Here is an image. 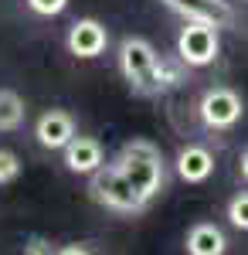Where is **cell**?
I'll return each instance as SVG.
<instances>
[{"label":"cell","mask_w":248,"mask_h":255,"mask_svg":"<svg viewBox=\"0 0 248 255\" xmlns=\"http://www.w3.org/2000/svg\"><path fill=\"white\" fill-rule=\"evenodd\" d=\"M173 167H177V177H180V180H187V184H204V180L214 174V153H211L208 146H201V143H187V146H180Z\"/></svg>","instance_id":"10"},{"label":"cell","mask_w":248,"mask_h":255,"mask_svg":"<svg viewBox=\"0 0 248 255\" xmlns=\"http://www.w3.org/2000/svg\"><path fill=\"white\" fill-rule=\"evenodd\" d=\"M228 221L238 232H248V191H238L228 201Z\"/></svg>","instance_id":"13"},{"label":"cell","mask_w":248,"mask_h":255,"mask_svg":"<svg viewBox=\"0 0 248 255\" xmlns=\"http://www.w3.org/2000/svg\"><path fill=\"white\" fill-rule=\"evenodd\" d=\"M89 194L96 197L102 208L119 211V215H136V211L146 208V201L136 194V187L116 170L113 163H106L102 170H96V174L89 177Z\"/></svg>","instance_id":"2"},{"label":"cell","mask_w":248,"mask_h":255,"mask_svg":"<svg viewBox=\"0 0 248 255\" xmlns=\"http://www.w3.org/2000/svg\"><path fill=\"white\" fill-rule=\"evenodd\" d=\"M24 116H27V106L20 92L14 89H0V133H14L24 126Z\"/></svg>","instance_id":"12"},{"label":"cell","mask_w":248,"mask_h":255,"mask_svg":"<svg viewBox=\"0 0 248 255\" xmlns=\"http://www.w3.org/2000/svg\"><path fill=\"white\" fill-rule=\"evenodd\" d=\"M156 65H160V55L146 38H123V44H119V72L133 89H139V92L153 89Z\"/></svg>","instance_id":"4"},{"label":"cell","mask_w":248,"mask_h":255,"mask_svg":"<svg viewBox=\"0 0 248 255\" xmlns=\"http://www.w3.org/2000/svg\"><path fill=\"white\" fill-rule=\"evenodd\" d=\"M184 249H187V255H225L228 252V238L214 221H197V225L187 228Z\"/></svg>","instance_id":"11"},{"label":"cell","mask_w":248,"mask_h":255,"mask_svg":"<svg viewBox=\"0 0 248 255\" xmlns=\"http://www.w3.org/2000/svg\"><path fill=\"white\" fill-rule=\"evenodd\" d=\"M68 51L75 55V58H99L102 51H106V44H109V31H106V24L96 17H78L72 27H68Z\"/></svg>","instance_id":"6"},{"label":"cell","mask_w":248,"mask_h":255,"mask_svg":"<svg viewBox=\"0 0 248 255\" xmlns=\"http://www.w3.org/2000/svg\"><path fill=\"white\" fill-rule=\"evenodd\" d=\"M58 255H92V252H89L85 245H61V249H58Z\"/></svg>","instance_id":"17"},{"label":"cell","mask_w":248,"mask_h":255,"mask_svg":"<svg viewBox=\"0 0 248 255\" xmlns=\"http://www.w3.org/2000/svg\"><path fill=\"white\" fill-rule=\"evenodd\" d=\"M61 157H65V167H68L72 174L92 177L96 170L106 167V150H102V143H99L96 136H75L61 150Z\"/></svg>","instance_id":"9"},{"label":"cell","mask_w":248,"mask_h":255,"mask_svg":"<svg viewBox=\"0 0 248 255\" xmlns=\"http://www.w3.org/2000/svg\"><path fill=\"white\" fill-rule=\"evenodd\" d=\"M24 255H58V249H55V242H51V238L34 235V238H27V242H24Z\"/></svg>","instance_id":"16"},{"label":"cell","mask_w":248,"mask_h":255,"mask_svg":"<svg viewBox=\"0 0 248 255\" xmlns=\"http://www.w3.org/2000/svg\"><path fill=\"white\" fill-rule=\"evenodd\" d=\"M245 113V102L242 96L228 89V85H214L208 89L201 102H197V116L201 123L208 126V129H231V126H238V119Z\"/></svg>","instance_id":"5"},{"label":"cell","mask_w":248,"mask_h":255,"mask_svg":"<svg viewBox=\"0 0 248 255\" xmlns=\"http://www.w3.org/2000/svg\"><path fill=\"white\" fill-rule=\"evenodd\" d=\"M221 27L204 24V20H187L184 31L177 34V58L187 68H208L221 55Z\"/></svg>","instance_id":"3"},{"label":"cell","mask_w":248,"mask_h":255,"mask_svg":"<svg viewBox=\"0 0 248 255\" xmlns=\"http://www.w3.org/2000/svg\"><path fill=\"white\" fill-rule=\"evenodd\" d=\"M238 174H242V180H248V150L242 153V160H238Z\"/></svg>","instance_id":"18"},{"label":"cell","mask_w":248,"mask_h":255,"mask_svg":"<svg viewBox=\"0 0 248 255\" xmlns=\"http://www.w3.org/2000/svg\"><path fill=\"white\" fill-rule=\"evenodd\" d=\"M17 177H20V157L14 150L0 146V184H14Z\"/></svg>","instance_id":"14"},{"label":"cell","mask_w":248,"mask_h":255,"mask_svg":"<svg viewBox=\"0 0 248 255\" xmlns=\"http://www.w3.org/2000/svg\"><path fill=\"white\" fill-rule=\"evenodd\" d=\"M34 136H38V143L44 150H65V146L78 136L75 116L65 113V109H48V113H41L38 123H34Z\"/></svg>","instance_id":"7"},{"label":"cell","mask_w":248,"mask_h":255,"mask_svg":"<svg viewBox=\"0 0 248 255\" xmlns=\"http://www.w3.org/2000/svg\"><path fill=\"white\" fill-rule=\"evenodd\" d=\"M160 3L170 7L173 14H180L184 20H204L214 27H228L235 20L228 0H160Z\"/></svg>","instance_id":"8"},{"label":"cell","mask_w":248,"mask_h":255,"mask_svg":"<svg viewBox=\"0 0 248 255\" xmlns=\"http://www.w3.org/2000/svg\"><path fill=\"white\" fill-rule=\"evenodd\" d=\"M38 17H58L65 7H68V0H24Z\"/></svg>","instance_id":"15"},{"label":"cell","mask_w":248,"mask_h":255,"mask_svg":"<svg viewBox=\"0 0 248 255\" xmlns=\"http://www.w3.org/2000/svg\"><path fill=\"white\" fill-rule=\"evenodd\" d=\"M113 167L126 177L129 184L136 187V194L143 201H150L163 191L167 184V167H163V153L160 146L150 143V139H126L116 153Z\"/></svg>","instance_id":"1"}]
</instances>
